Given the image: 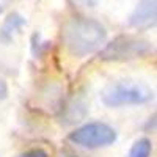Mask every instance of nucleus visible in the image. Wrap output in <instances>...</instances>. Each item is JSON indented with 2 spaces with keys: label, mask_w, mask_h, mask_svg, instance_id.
I'll use <instances>...</instances> for the list:
<instances>
[{
  "label": "nucleus",
  "mask_w": 157,
  "mask_h": 157,
  "mask_svg": "<svg viewBox=\"0 0 157 157\" xmlns=\"http://www.w3.org/2000/svg\"><path fill=\"white\" fill-rule=\"evenodd\" d=\"M63 44L74 57H86L99 50L107 39L105 27L85 16H75L64 22L61 30Z\"/></svg>",
  "instance_id": "obj_1"
},
{
  "label": "nucleus",
  "mask_w": 157,
  "mask_h": 157,
  "mask_svg": "<svg viewBox=\"0 0 157 157\" xmlns=\"http://www.w3.org/2000/svg\"><path fill=\"white\" fill-rule=\"evenodd\" d=\"M60 157H78V155L71 154V152H61V154H60Z\"/></svg>",
  "instance_id": "obj_9"
},
{
  "label": "nucleus",
  "mask_w": 157,
  "mask_h": 157,
  "mask_svg": "<svg viewBox=\"0 0 157 157\" xmlns=\"http://www.w3.org/2000/svg\"><path fill=\"white\" fill-rule=\"evenodd\" d=\"M0 13H2V5H0Z\"/></svg>",
  "instance_id": "obj_11"
},
{
  "label": "nucleus",
  "mask_w": 157,
  "mask_h": 157,
  "mask_svg": "<svg viewBox=\"0 0 157 157\" xmlns=\"http://www.w3.org/2000/svg\"><path fill=\"white\" fill-rule=\"evenodd\" d=\"M155 24V0H141L129 17V25L137 30H148Z\"/></svg>",
  "instance_id": "obj_5"
},
{
  "label": "nucleus",
  "mask_w": 157,
  "mask_h": 157,
  "mask_svg": "<svg viewBox=\"0 0 157 157\" xmlns=\"http://www.w3.org/2000/svg\"><path fill=\"white\" fill-rule=\"evenodd\" d=\"M152 90L140 82L120 80L107 85L102 90L101 99L107 107H123V105H138L152 99Z\"/></svg>",
  "instance_id": "obj_2"
},
{
  "label": "nucleus",
  "mask_w": 157,
  "mask_h": 157,
  "mask_svg": "<svg viewBox=\"0 0 157 157\" xmlns=\"http://www.w3.org/2000/svg\"><path fill=\"white\" fill-rule=\"evenodd\" d=\"M152 52L151 43L135 36H118L112 43L105 44L101 50V60L104 61H130L145 58Z\"/></svg>",
  "instance_id": "obj_3"
},
{
  "label": "nucleus",
  "mask_w": 157,
  "mask_h": 157,
  "mask_svg": "<svg viewBox=\"0 0 157 157\" xmlns=\"http://www.w3.org/2000/svg\"><path fill=\"white\" fill-rule=\"evenodd\" d=\"M151 152H152L151 140L149 138H140L130 146L126 157H151Z\"/></svg>",
  "instance_id": "obj_7"
},
{
  "label": "nucleus",
  "mask_w": 157,
  "mask_h": 157,
  "mask_svg": "<svg viewBox=\"0 0 157 157\" xmlns=\"http://www.w3.org/2000/svg\"><path fill=\"white\" fill-rule=\"evenodd\" d=\"M25 25V19L17 14V13H13V14H10L3 25L0 27V39H2L3 43H10L13 41V38H14V35H17L21 32V29Z\"/></svg>",
  "instance_id": "obj_6"
},
{
  "label": "nucleus",
  "mask_w": 157,
  "mask_h": 157,
  "mask_svg": "<svg viewBox=\"0 0 157 157\" xmlns=\"http://www.w3.org/2000/svg\"><path fill=\"white\" fill-rule=\"evenodd\" d=\"M83 2H85L86 5H93V3H94V0H83Z\"/></svg>",
  "instance_id": "obj_10"
},
{
  "label": "nucleus",
  "mask_w": 157,
  "mask_h": 157,
  "mask_svg": "<svg viewBox=\"0 0 157 157\" xmlns=\"http://www.w3.org/2000/svg\"><path fill=\"white\" fill-rule=\"evenodd\" d=\"M17 157H50V155L43 148H33V149H29L25 152H21Z\"/></svg>",
  "instance_id": "obj_8"
},
{
  "label": "nucleus",
  "mask_w": 157,
  "mask_h": 157,
  "mask_svg": "<svg viewBox=\"0 0 157 157\" xmlns=\"http://www.w3.org/2000/svg\"><path fill=\"white\" fill-rule=\"evenodd\" d=\"M116 130L105 123H88L69 134V141L85 149H99L116 141Z\"/></svg>",
  "instance_id": "obj_4"
}]
</instances>
